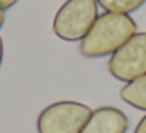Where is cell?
<instances>
[{
  "instance_id": "8",
  "label": "cell",
  "mask_w": 146,
  "mask_h": 133,
  "mask_svg": "<svg viewBox=\"0 0 146 133\" xmlns=\"http://www.w3.org/2000/svg\"><path fill=\"white\" fill-rule=\"evenodd\" d=\"M133 133H146V114L141 117V119H140V122L137 124Z\"/></svg>"
},
{
  "instance_id": "11",
  "label": "cell",
  "mask_w": 146,
  "mask_h": 133,
  "mask_svg": "<svg viewBox=\"0 0 146 133\" xmlns=\"http://www.w3.org/2000/svg\"><path fill=\"white\" fill-rule=\"evenodd\" d=\"M3 24H5V10L0 8V28L3 27Z\"/></svg>"
},
{
  "instance_id": "4",
  "label": "cell",
  "mask_w": 146,
  "mask_h": 133,
  "mask_svg": "<svg viewBox=\"0 0 146 133\" xmlns=\"http://www.w3.org/2000/svg\"><path fill=\"white\" fill-rule=\"evenodd\" d=\"M108 72L119 82H132L146 74V32L130 36L108 60Z\"/></svg>"
},
{
  "instance_id": "6",
  "label": "cell",
  "mask_w": 146,
  "mask_h": 133,
  "mask_svg": "<svg viewBox=\"0 0 146 133\" xmlns=\"http://www.w3.org/2000/svg\"><path fill=\"white\" fill-rule=\"evenodd\" d=\"M119 95L127 105L137 110L146 111V74L132 82H127L121 88Z\"/></svg>"
},
{
  "instance_id": "10",
  "label": "cell",
  "mask_w": 146,
  "mask_h": 133,
  "mask_svg": "<svg viewBox=\"0 0 146 133\" xmlns=\"http://www.w3.org/2000/svg\"><path fill=\"white\" fill-rule=\"evenodd\" d=\"M2 63H3V39L0 36V66H2Z\"/></svg>"
},
{
  "instance_id": "5",
  "label": "cell",
  "mask_w": 146,
  "mask_h": 133,
  "mask_svg": "<svg viewBox=\"0 0 146 133\" xmlns=\"http://www.w3.org/2000/svg\"><path fill=\"white\" fill-rule=\"evenodd\" d=\"M129 128L127 116L115 107L94 110L80 133H126Z\"/></svg>"
},
{
  "instance_id": "3",
  "label": "cell",
  "mask_w": 146,
  "mask_h": 133,
  "mask_svg": "<svg viewBox=\"0 0 146 133\" xmlns=\"http://www.w3.org/2000/svg\"><path fill=\"white\" fill-rule=\"evenodd\" d=\"M91 113V108L82 102H54L39 113L36 130L38 133H80Z\"/></svg>"
},
{
  "instance_id": "9",
  "label": "cell",
  "mask_w": 146,
  "mask_h": 133,
  "mask_svg": "<svg viewBox=\"0 0 146 133\" xmlns=\"http://www.w3.org/2000/svg\"><path fill=\"white\" fill-rule=\"evenodd\" d=\"M17 2H19V0H0V8L7 11V10H10V8H13Z\"/></svg>"
},
{
  "instance_id": "7",
  "label": "cell",
  "mask_w": 146,
  "mask_h": 133,
  "mask_svg": "<svg viewBox=\"0 0 146 133\" xmlns=\"http://www.w3.org/2000/svg\"><path fill=\"white\" fill-rule=\"evenodd\" d=\"M146 0H98V5L107 13L130 14L141 8Z\"/></svg>"
},
{
  "instance_id": "1",
  "label": "cell",
  "mask_w": 146,
  "mask_h": 133,
  "mask_svg": "<svg viewBox=\"0 0 146 133\" xmlns=\"http://www.w3.org/2000/svg\"><path fill=\"white\" fill-rule=\"evenodd\" d=\"M137 33V22L129 14L102 13L90 32L80 41V53L85 58H101L111 55L130 36Z\"/></svg>"
},
{
  "instance_id": "2",
  "label": "cell",
  "mask_w": 146,
  "mask_h": 133,
  "mask_svg": "<svg viewBox=\"0 0 146 133\" xmlns=\"http://www.w3.org/2000/svg\"><path fill=\"white\" fill-rule=\"evenodd\" d=\"M98 0H66L55 13L52 32L66 42L82 41L98 19Z\"/></svg>"
}]
</instances>
